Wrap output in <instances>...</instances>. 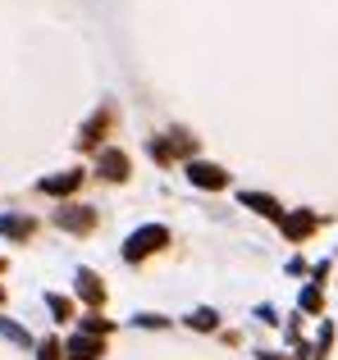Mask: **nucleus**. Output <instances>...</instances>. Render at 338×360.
I'll return each instance as SVG.
<instances>
[{
  "label": "nucleus",
  "instance_id": "f257e3e1",
  "mask_svg": "<svg viewBox=\"0 0 338 360\" xmlns=\"http://www.w3.org/2000/svg\"><path fill=\"white\" fill-rule=\"evenodd\" d=\"M169 242V233L161 229V224H146V229H137L133 233V238H128L124 242V260H146V255H151V251H161V246Z\"/></svg>",
  "mask_w": 338,
  "mask_h": 360
},
{
  "label": "nucleus",
  "instance_id": "f03ea898",
  "mask_svg": "<svg viewBox=\"0 0 338 360\" xmlns=\"http://www.w3.org/2000/svg\"><path fill=\"white\" fill-rule=\"evenodd\" d=\"M187 178H192L196 187H206V192H220L229 178H224L220 165H206V160H187Z\"/></svg>",
  "mask_w": 338,
  "mask_h": 360
},
{
  "label": "nucleus",
  "instance_id": "7ed1b4c3",
  "mask_svg": "<svg viewBox=\"0 0 338 360\" xmlns=\"http://www.w3.org/2000/svg\"><path fill=\"white\" fill-rule=\"evenodd\" d=\"M55 224L69 233H87L92 224H96V214L87 210V205H64V210H55Z\"/></svg>",
  "mask_w": 338,
  "mask_h": 360
},
{
  "label": "nucleus",
  "instance_id": "20e7f679",
  "mask_svg": "<svg viewBox=\"0 0 338 360\" xmlns=\"http://www.w3.org/2000/svg\"><path fill=\"white\" fill-rule=\"evenodd\" d=\"M96 356H101V342L92 333H78L64 342V360H96Z\"/></svg>",
  "mask_w": 338,
  "mask_h": 360
},
{
  "label": "nucleus",
  "instance_id": "39448f33",
  "mask_svg": "<svg viewBox=\"0 0 338 360\" xmlns=\"http://www.w3.org/2000/svg\"><path fill=\"white\" fill-rule=\"evenodd\" d=\"M78 183H82V174H78V169H69V174L42 178V183H37V187H42L46 196H69V192H73V187H78Z\"/></svg>",
  "mask_w": 338,
  "mask_h": 360
},
{
  "label": "nucleus",
  "instance_id": "423d86ee",
  "mask_svg": "<svg viewBox=\"0 0 338 360\" xmlns=\"http://www.w3.org/2000/svg\"><path fill=\"white\" fill-rule=\"evenodd\" d=\"M101 178H110V183H124L128 178V160L119 155V150H101Z\"/></svg>",
  "mask_w": 338,
  "mask_h": 360
},
{
  "label": "nucleus",
  "instance_id": "0eeeda50",
  "mask_svg": "<svg viewBox=\"0 0 338 360\" xmlns=\"http://www.w3.org/2000/svg\"><path fill=\"white\" fill-rule=\"evenodd\" d=\"M0 238H14V242L32 238V219H23V214H0Z\"/></svg>",
  "mask_w": 338,
  "mask_h": 360
},
{
  "label": "nucleus",
  "instance_id": "6e6552de",
  "mask_svg": "<svg viewBox=\"0 0 338 360\" xmlns=\"http://www.w3.org/2000/svg\"><path fill=\"white\" fill-rule=\"evenodd\" d=\"M242 205H251L256 214H270V219H284V210H279L275 196H261V192H242Z\"/></svg>",
  "mask_w": 338,
  "mask_h": 360
},
{
  "label": "nucleus",
  "instance_id": "1a4fd4ad",
  "mask_svg": "<svg viewBox=\"0 0 338 360\" xmlns=\"http://www.w3.org/2000/svg\"><path fill=\"white\" fill-rule=\"evenodd\" d=\"M78 292L92 301V306H101V301H106V292H101V278H96V274H87V269L78 274Z\"/></svg>",
  "mask_w": 338,
  "mask_h": 360
},
{
  "label": "nucleus",
  "instance_id": "9d476101",
  "mask_svg": "<svg viewBox=\"0 0 338 360\" xmlns=\"http://www.w3.org/2000/svg\"><path fill=\"white\" fill-rule=\"evenodd\" d=\"M315 229V219H311V214H288V219H284V233H288V238H306V233H311Z\"/></svg>",
  "mask_w": 338,
  "mask_h": 360
},
{
  "label": "nucleus",
  "instance_id": "9b49d317",
  "mask_svg": "<svg viewBox=\"0 0 338 360\" xmlns=\"http://www.w3.org/2000/svg\"><path fill=\"white\" fill-rule=\"evenodd\" d=\"M110 123V115H96L87 123V128H82V137H78V146H96V137H101V128H106Z\"/></svg>",
  "mask_w": 338,
  "mask_h": 360
},
{
  "label": "nucleus",
  "instance_id": "f8f14e48",
  "mask_svg": "<svg viewBox=\"0 0 338 360\" xmlns=\"http://www.w3.org/2000/svg\"><path fill=\"white\" fill-rule=\"evenodd\" d=\"M0 338H9V342H18V347H27V342H32V338H27L18 324H9V319H0Z\"/></svg>",
  "mask_w": 338,
  "mask_h": 360
},
{
  "label": "nucleus",
  "instance_id": "ddd939ff",
  "mask_svg": "<svg viewBox=\"0 0 338 360\" xmlns=\"http://www.w3.org/2000/svg\"><path fill=\"white\" fill-rule=\"evenodd\" d=\"M187 324L201 328V333H211V328H215V310H196V315H187Z\"/></svg>",
  "mask_w": 338,
  "mask_h": 360
},
{
  "label": "nucleus",
  "instance_id": "4468645a",
  "mask_svg": "<svg viewBox=\"0 0 338 360\" xmlns=\"http://www.w3.org/2000/svg\"><path fill=\"white\" fill-rule=\"evenodd\" d=\"M302 310H320V288H306L302 292Z\"/></svg>",
  "mask_w": 338,
  "mask_h": 360
},
{
  "label": "nucleus",
  "instance_id": "2eb2a0df",
  "mask_svg": "<svg viewBox=\"0 0 338 360\" xmlns=\"http://www.w3.org/2000/svg\"><path fill=\"white\" fill-rule=\"evenodd\" d=\"M60 352H64L60 342H42V356H37V360H64Z\"/></svg>",
  "mask_w": 338,
  "mask_h": 360
},
{
  "label": "nucleus",
  "instance_id": "dca6fc26",
  "mask_svg": "<svg viewBox=\"0 0 338 360\" xmlns=\"http://www.w3.org/2000/svg\"><path fill=\"white\" fill-rule=\"evenodd\" d=\"M46 306H51L60 319H69V301H64V297H46Z\"/></svg>",
  "mask_w": 338,
  "mask_h": 360
},
{
  "label": "nucleus",
  "instance_id": "f3484780",
  "mask_svg": "<svg viewBox=\"0 0 338 360\" xmlns=\"http://www.w3.org/2000/svg\"><path fill=\"white\" fill-rule=\"evenodd\" d=\"M82 328H87V333H106V319H101V315H87V319H82Z\"/></svg>",
  "mask_w": 338,
  "mask_h": 360
},
{
  "label": "nucleus",
  "instance_id": "a211bd4d",
  "mask_svg": "<svg viewBox=\"0 0 338 360\" xmlns=\"http://www.w3.org/2000/svg\"><path fill=\"white\" fill-rule=\"evenodd\" d=\"M0 301H5V288H0Z\"/></svg>",
  "mask_w": 338,
  "mask_h": 360
}]
</instances>
